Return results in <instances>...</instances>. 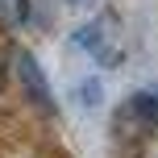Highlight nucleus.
I'll return each mask as SVG.
<instances>
[{"instance_id": "f03ea898", "label": "nucleus", "mask_w": 158, "mask_h": 158, "mask_svg": "<svg viewBox=\"0 0 158 158\" xmlns=\"http://www.w3.org/2000/svg\"><path fill=\"white\" fill-rule=\"evenodd\" d=\"M13 67H17V75H21V87L29 92V100L38 104L42 112H54V96H50V83H46V75H42L38 58L25 54V50H17V54H13Z\"/></svg>"}, {"instance_id": "7ed1b4c3", "label": "nucleus", "mask_w": 158, "mask_h": 158, "mask_svg": "<svg viewBox=\"0 0 158 158\" xmlns=\"http://www.w3.org/2000/svg\"><path fill=\"white\" fill-rule=\"evenodd\" d=\"M125 112H133V117H142L146 125H154L158 129V92H137L133 100H129V108Z\"/></svg>"}, {"instance_id": "f257e3e1", "label": "nucleus", "mask_w": 158, "mask_h": 158, "mask_svg": "<svg viewBox=\"0 0 158 158\" xmlns=\"http://www.w3.org/2000/svg\"><path fill=\"white\" fill-rule=\"evenodd\" d=\"M75 46H79V50H87V54H92L100 67H117L121 58H125V33H121L117 17L104 13V17L87 21L83 29L75 33Z\"/></svg>"}, {"instance_id": "20e7f679", "label": "nucleus", "mask_w": 158, "mask_h": 158, "mask_svg": "<svg viewBox=\"0 0 158 158\" xmlns=\"http://www.w3.org/2000/svg\"><path fill=\"white\" fill-rule=\"evenodd\" d=\"M0 13H4L8 21H21L25 17V0H0Z\"/></svg>"}]
</instances>
